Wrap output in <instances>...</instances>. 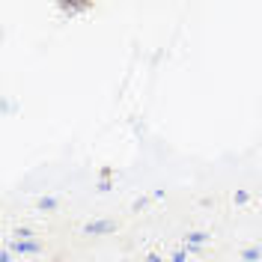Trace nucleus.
<instances>
[{
    "label": "nucleus",
    "mask_w": 262,
    "mask_h": 262,
    "mask_svg": "<svg viewBox=\"0 0 262 262\" xmlns=\"http://www.w3.org/2000/svg\"><path fill=\"white\" fill-rule=\"evenodd\" d=\"M188 259V253H185V250H176V253H173V262H185Z\"/></svg>",
    "instance_id": "10"
},
{
    "label": "nucleus",
    "mask_w": 262,
    "mask_h": 262,
    "mask_svg": "<svg viewBox=\"0 0 262 262\" xmlns=\"http://www.w3.org/2000/svg\"><path fill=\"white\" fill-rule=\"evenodd\" d=\"M98 191H111V176H101V182H98Z\"/></svg>",
    "instance_id": "8"
},
{
    "label": "nucleus",
    "mask_w": 262,
    "mask_h": 262,
    "mask_svg": "<svg viewBox=\"0 0 262 262\" xmlns=\"http://www.w3.org/2000/svg\"><path fill=\"white\" fill-rule=\"evenodd\" d=\"M0 262H12V250H9V247L0 250Z\"/></svg>",
    "instance_id": "9"
},
{
    "label": "nucleus",
    "mask_w": 262,
    "mask_h": 262,
    "mask_svg": "<svg viewBox=\"0 0 262 262\" xmlns=\"http://www.w3.org/2000/svg\"><path fill=\"white\" fill-rule=\"evenodd\" d=\"M86 235H104V232H114V221H90L83 227Z\"/></svg>",
    "instance_id": "1"
},
{
    "label": "nucleus",
    "mask_w": 262,
    "mask_h": 262,
    "mask_svg": "<svg viewBox=\"0 0 262 262\" xmlns=\"http://www.w3.org/2000/svg\"><path fill=\"white\" fill-rule=\"evenodd\" d=\"M15 242H33V229L18 227V229H15Z\"/></svg>",
    "instance_id": "5"
},
{
    "label": "nucleus",
    "mask_w": 262,
    "mask_h": 262,
    "mask_svg": "<svg viewBox=\"0 0 262 262\" xmlns=\"http://www.w3.org/2000/svg\"><path fill=\"white\" fill-rule=\"evenodd\" d=\"M12 250L21 256H33V253H39V242H12Z\"/></svg>",
    "instance_id": "3"
},
{
    "label": "nucleus",
    "mask_w": 262,
    "mask_h": 262,
    "mask_svg": "<svg viewBox=\"0 0 262 262\" xmlns=\"http://www.w3.org/2000/svg\"><path fill=\"white\" fill-rule=\"evenodd\" d=\"M146 262H161V256H158V253H149V256H146Z\"/></svg>",
    "instance_id": "11"
},
{
    "label": "nucleus",
    "mask_w": 262,
    "mask_h": 262,
    "mask_svg": "<svg viewBox=\"0 0 262 262\" xmlns=\"http://www.w3.org/2000/svg\"><path fill=\"white\" fill-rule=\"evenodd\" d=\"M39 209H42V212H51V209H57V200H54V196H42V200H39Z\"/></svg>",
    "instance_id": "6"
},
{
    "label": "nucleus",
    "mask_w": 262,
    "mask_h": 262,
    "mask_svg": "<svg viewBox=\"0 0 262 262\" xmlns=\"http://www.w3.org/2000/svg\"><path fill=\"white\" fill-rule=\"evenodd\" d=\"M185 242H188V250H196L200 245H206V242H209V232H203V229L188 232V235H185Z\"/></svg>",
    "instance_id": "2"
},
{
    "label": "nucleus",
    "mask_w": 262,
    "mask_h": 262,
    "mask_svg": "<svg viewBox=\"0 0 262 262\" xmlns=\"http://www.w3.org/2000/svg\"><path fill=\"white\" fill-rule=\"evenodd\" d=\"M83 9H90V3H60V12H66V15H75Z\"/></svg>",
    "instance_id": "4"
},
{
    "label": "nucleus",
    "mask_w": 262,
    "mask_h": 262,
    "mask_svg": "<svg viewBox=\"0 0 262 262\" xmlns=\"http://www.w3.org/2000/svg\"><path fill=\"white\" fill-rule=\"evenodd\" d=\"M242 259H247V262L259 259V247H247V250H242Z\"/></svg>",
    "instance_id": "7"
}]
</instances>
